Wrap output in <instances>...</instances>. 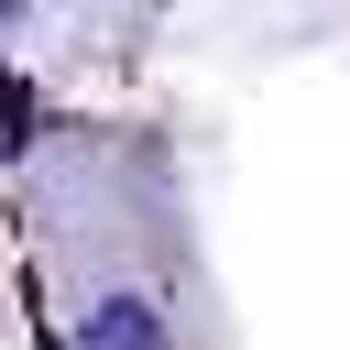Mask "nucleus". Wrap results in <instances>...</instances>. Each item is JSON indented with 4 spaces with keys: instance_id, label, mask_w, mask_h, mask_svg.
Masks as SVG:
<instances>
[{
    "instance_id": "nucleus-1",
    "label": "nucleus",
    "mask_w": 350,
    "mask_h": 350,
    "mask_svg": "<svg viewBox=\"0 0 350 350\" xmlns=\"http://www.w3.org/2000/svg\"><path fill=\"white\" fill-rule=\"evenodd\" d=\"M88 339H98V350H153V317H142V306H98Z\"/></svg>"
}]
</instances>
